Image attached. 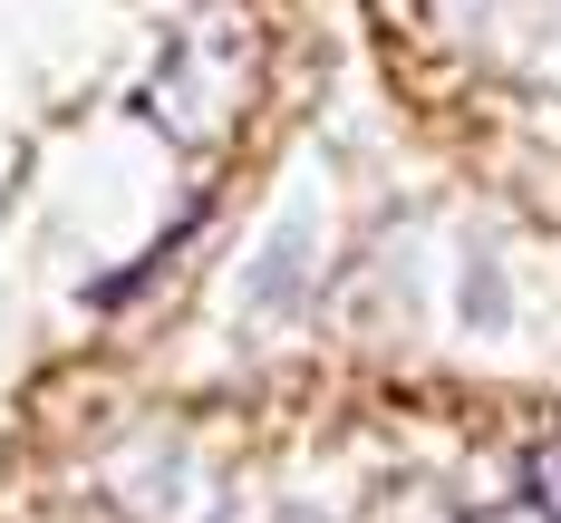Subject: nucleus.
Segmentation results:
<instances>
[{
	"label": "nucleus",
	"mask_w": 561,
	"mask_h": 523,
	"mask_svg": "<svg viewBox=\"0 0 561 523\" xmlns=\"http://www.w3.org/2000/svg\"><path fill=\"white\" fill-rule=\"evenodd\" d=\"M542 485H552V494H542V504H552V514H561V456H542Z\"/></svg>",
	"instance_id": "obj_1"
}]
</instances>
